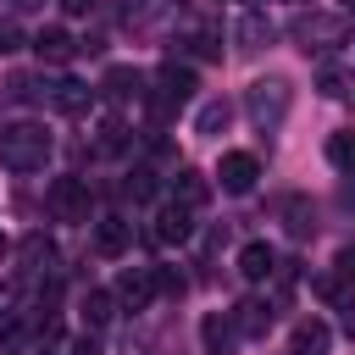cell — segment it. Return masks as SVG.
<instances>
[{
	"label": "cell",
	"instance_id": "obj_1",
	"mask_svg": "<svg viewBox=\"0 0 355 355\" xmlns=\"http://www.w3.org/2000/svg\"><path fill=\"white\" fill-rule=\"evenodd\" d=\"M50 161V133H44V122H6L0 128V166L6 172H39Z\"/></svg>",
	"mask_w": 355,
	"mask_h": 355
},
{
	"label": "cell",
	"instance_id": "obj_2",
	"mask_svg": "<svg viewBox=\"0 0 355 355\" xmlns=\"http://www.w3.org/2000/svg\"><path fill=\"white\" fill-rule=\"evenodd\" d=\"M288 39L305 55L311 50H338V44H349V17H338V11H300L288 22Z\"/></svg>",
	"mask_w": 355,
	"mask_h": 355
},
{
	"label": "cell",
	"instance_id": "obj_3",
	"mask_svg": "<svg viewBox=\"0 0 355 355\" xmlns=\"http://www.w3.org/2000/svg\"><path fill=\"white\" fill-rule=\"evenodd\" d=\"M288 105H294V89H288V78H255L250 89H244V111H250V122L261 128V133H272L283 116H288Z\"/></svg>",
	"mask_w": 355,
	"mask_h": 355
},
{
	"label": "cell",
	"instance_id": "obj_4",
	"mask_svg": "<svg viewBox=\"0 0 355 355\" xmlns=\"http://www.w3.org/2000/svg\"><path fill=\"white\" fill-rule=\"evenodd\" d=\"M50 216L55 222H89V183L83 178H55L50 183Z\"/></svg>",
	"mask_w": 355,
	"mask_h": 355
},
{
	"label": "cell",
	"instance_id": "obj_5",
	"mask_svg": "<svg viewBox=\"0 0 355 355\" xmlns=\"http://www.w3.org/2000/svg\"><path fill=\"white\" fill-rule=\"evenodd\" d=\"M255 178H261V161H255L250 150H227V155H222V166H216V183H222L227 194H250V189H255Z\"/></svg>",
	"mask_w": 355,
	"mask_h": 355
},
{
	"label": "cell",
	"instance_id": "obj_6",
	"mask_svg": "<svg viewBox=\"0 0 355 355\" xmlns=\"http://www.w3.org/2000/svg\"><path fill=\"white\" fill-rule=\"evenodd\" d=\"M111 294H116V305H122V311H144V305L155 300V266H128V272L116 277V288H111Z\"/></svg>",
	"mask_w": 355,
	"mask_h": 355
},
{
	"label": "cell",
	"instance_id": "obj_7",
	"mask_svg": "<svg viewBox=\"0 0 355 355\" xmlns=\"http://www.w3.org/2000/svg\"><path fill=\"white\" fill-rule=\"evenodd\" d=\"M33 55H39L44 67H67V61L78 55V39H72L67 28H39V33H33Z\"/></svg>",
	"mask_w": 355,
	"mask_h": 355
},
{
	"label": "cell",
	"instance_id": "obj_8",
	"mask_svg": "<svg viewBox=\"0 0 355 355\" xmlns=\"http://www.w3.org/2000/svg\"><path fill=\"white\" fill-rule=\"evenodd\" d=\"M189 216H194L189 205H178V200H166V205L155 211V227H150V233H155L161 244H189V233H194V222H189Z\"/></svg>",
	"mask_w": 355,
	"mask_h": 355
},
{
	"label": "cell",
	"instance_id": "obj_9",
	"mask_svg": "<svg viewBox=\"0 0 355 355\" xmlns=\"http://www.w3.org/2000/svg\"><path fill=\"white\" fill-rule=\"evenodd\" d=\"M44 100H50L55 111H67V116H78V111H89V100H94V89H89V83H78V78H55V83H44Z\"/></svg>",
	"mask_w": 355,
	"mask_h": 355
},
{
	"label": "cell",
	"instance_id": "obj_10",
	"mask_svg": "<svg viewBox=\"0 0 355 355\" xmlns=\"http://www.w3.org/2000/svg\"><path fill=\"white\" fill-rule=\"evenodd\" d=\"M100 94L116 100V105H128V100L144 94V72H139V67H111V72L100 78Z\"/></svg>",
	"mask_w": 355,
	"mask_h": 355
},
{
	"label": "cell",
	"instance_id": "obj_11",
	"mask_svg": "<svg viewBox=\"0 0 355 355\" xmlns=\"http://www.w3.org/2000/svg\"><path fill=\"white\" fill-rule=\"evenodd\" d=\"M155 100H166V105H183L189 94H194V67H178V61H166L161 72H155Z\"/></svg>",
	"mask_w": 355,
	"mask_h": 355
},
{
	"label": "cell",
	"instance_id": "obj_12",
	"mask_svg": "<svg viewBox=\"0 0 355 355\" xmlns=\"http://www.w3.org/2000/svg\"><path fill=\"white\" fill-rule=\"evenodd\" d=\"M272 305L266 300H239L233 305V327H239V338H266V327H272Z\"/></svg>",
	"mask_w": 355,
	"mask_h": 355
},
{
	"label": "cell",
	"instance_id": "obj_13",
	"mask_svg": "<svg viewBox=\"0 0 355 355\" xmlns=\"http://www.w3.org/2000/svg\"><path fill=\"white\" fill-rule=\"evenodd\" d=\"M128 244H133V222H122V216H100L94 222V250L100 255H128Z\"/></svg>",
	"mask_w": 355,
	"mask_h": 355
},
{
	"label": "cell",
	"instance_id": "obj_14",
	"mask_svg": "<svg viewBox=\"0 0 355 355\" xmlns=\"http://www.w3.org/2000/svg\"><path fill=\"white\" fill-rule=\"evenodd\" d=\"M327 344H333V333H327V322H316V316H305V322H294V338H288V355H327Z\"/></svg>",
	"mask_w": 355,
	"mask_h": 355
},
{
	"label": "cell",
	"instance_id": "obj_15",
	"mask_svg": "<svg viewBox=\"0 0 355 355\" xmlns=\"http://www.w3.org/2000/svg\"><path fill=\"white\" fill-rule=\"evenodd\" d=\"M239 272H244L250 283L272 277V272H277V255H272V244H261V239H255V244H244V250H239Z\"/></svg>",
	"mask_w": 355,
	"mask_h": 355
},
{
	"label": "cell",
	"instance_id": "obj_16",
	"mask_svg": "<svg viewBox=\"0 0 355 355\" xmlns=\"http://www.w3.org/2000/svg\"><path fill=\"white\" fill-rule=\"evenodd\" d=\"M200 338H205L211 355H227V349L239 344V327H233V316H216V311H211V316L200 322Z\"/></svg>",
	"mask_w": 355,
	"mask_h": 355
},
{
	"label": "cell",
	"instance_id": "obj_17",
	"mask_svg": "<svg viewBox=\"0 0 355 355\" xmlns=\"http://www.w3.org/2000/svg\"><path fill=\"white\" fill-rule=\"evenodd\" d=\"M227 122H233V100H205V105L194 111V133H205V139L227 133Z\"/></svg>",
	"mask_w": 355,
	"mask_h": 355
},
{
	"label": "cell",
	"instance_id": "obj_18",
	"mask_svg": "<svg viewBox=\"0 0 355 355\" xmlns=\"http://www.w3.org/2000/svg\"><path fill=\"white\" fill-rule=\"evenodd\" d=\"M178 205H189V211H200L205 200H211V183H205V172H194V166H183L178 172V194H172Z\"/></svg>",
	"mask_w": 355,
	"mask_h": 355
},
{
	"label": "cell",
	"instance_id": "obj_19",
	"mask_svg": "<svg viewBox=\"0 0 355 355\" xmlns=\"http://www.w3.org/2000/svg\"><path fill=\"white\" fill-rule=\"evenodd\" d=\"M111 316H116V294H111V288H89V294H83V322H89V327H105Z\"/></svg>",
	"mask_w": 355,
	"mask_h": 355
},
{
	"label": "cell",
	"instance_id": "obj_20",
	"mask_svg": "<svg viewBox=\"0 0 355 355\" xmlns=\"http://www.w3.org/2000/svg\"><path fill=\"white\" fill-rule=\"evenodd\" d=\"M311 288H316V294H322L327 305H338V311H355V283H344L338 272H333V277H316Z\"/></svg>",
	"mask_w": 355,
	"mask_h": 355
},
{
	"label": "cell",
	"instance_id": "obj_21",
	"mask_svg": "<svg viewBox=\"0 0 355 355\" xmlns=\"http://www.w3.org/2000/svg\"><path fill=\"white\" fill-rule=\"evenodd\" d=\"M261 44H272V22H266L261 11H250V17L239 22V50H261Z\"/></svg>",
	"mask_w": 355,
	"mask_h": 355
},
{
	"label": "cell",
	"instance_id": "obj_22",
	"mask_svg": "<svg viewBox=\"0 0 355 355\" xmlns=\"http://www.w3.org/2000/svg\"><path fill=\"white\" fill-rule=\"evenodd\" d=\"M50 261H55V244H50L44 233H28V239H22V266H28V272H44Z\"/></svg>",
	"mask_w": 355,
	"mask_h": 355
},
{
	"label": "cell",
	"instance_id": "obj_23",
	"mask_svg": "<svg viewBox=\"0 0 355 355\" xmlns=\"http://www.w3.org/2000/svg\"><path fill=\"white\" fill-rule=\"evenodd\" d=\"M327 161H333V166H355V128H338V133L327 139Z\"/></svg>",
	"mask_w": 355,
	"mask_h": 355
},
{
	"label": "cell",
	"instance_id": "obj_24",
	"mask_svg": "<svg viewBox=\"0 0 355 355\" xmlns=\"http://www.w3.org/2000/svg\"><path fill=\"white\" fill-rule=\"evenodd\" d=\"M94 144H100L105 155H116V150L128 144V122H122V116H105V122H100V139H94Z\"/></svg>",
	"mask_w": 355,
	"mask_h": 355
},
{
	"label": "cell",
	"instance_id": "obj_25",
	"mask_svg": "<svg viewBox=\"0 0 355 355\" xmlns=\"http://www.w3.org/2000/svg\"><path fill=\"white\" fill-rule=\"evenodd\" d=\"M316 89H322L327 100H344V94H349V78H344L338 67H322V72H316Z\"/></svg>",
	"mask_w": 355,
	"mask_h": 355
},
{
	"label": "cell",
	"instance_id": "obj_26",
	"mask_svg": "<svg viewBox=\"0 0 355 355\" xmlns=\"http://www.w3.org/2000/svg\"><path fill=\"white\" fill-rule=\"evenodd\" d=\"M288 233H294V239L316 233V216H311V205H305V200H288Z\"/></svg>",
	"mask_w": 355,
	"mask_h": 355
},
{
	"label": "cell",
	"instance_id": "obj_27",
	"mask_svg": "<svg viewBox=\"0 0 355 355\" xmlns=\"http://www.w3.org/2000/svg\"><path fill=\"white\" fill-rule=\"evenodd\" d=\"M128 194H133V200H150V194H155V172H150V166H133V172H128Z\"/></svg>",
	"mask_w": 355,
	"mask_h": 355
},
{
	"label": "cell",
	"instance_id": "obj_28",
	"mask_svg": "<svg viewBox=\"0 0 355 355\" xmlns=\"http://www.w3.org/2000/svg\"><path fill=\"white\" fill-rule=\"evenodd\" d=\"M155 288H161V294H172V300H178V294H183V288H189V283H183V277H178V272H166V266H155Z\"/></svg>",
	"mask_w": 355,
	"mask_h": 355
},
{
	"label": "cell",
	"instance_id": "obj_29",
	"mask_svg": "<svg viewBox=\"0 0 355 355\" xmlns=\"http://www.w3.org/2000/svg\"><path fill=\"white\" fill-rule=\"evenodd\" d=\"M17 44H22V28H17L11 17H0V55H11Z\"/></svg>",
	"mask_w": 355,
	"mask_h": 355
},
{
	"label": "cell",
	"instance_id": "obj_30",
	"mask_svg": "<svg viewBox=\"0 0 355 355\" xmlns=\"http://www.w3.org/2000/svg\"><path fill=\"white\" fill-rule=\"evenodd\" d=\"M333 272H338L344 283H355V244H344V250L333 255Z\"/></svg>",
	"mask_w": 355,
	"mask_h": 355
},
{
	"label": "cell",
	"instance_id": "obj_31",
	"mask_svg": "<svg viewBox=\"0 0 355 355\" xmlns=\"http://www.w3.org/2000/svg\"><path fill=\"white\" fill-rule=\"evenodd\" d=\"M17 333H22V316L17 311H0V344H11Z\"/></svg>",
	"mask_w": 355,
	"mask_h": 355
},
{
	"label": "cell",
	"instance_id": "obj_32",
	"mask_svg": "<svg viewBox=\"0 0 355 355\" xmlns=\"http://www.w3.org/2000/svg\"><path fill=\"white\" fill-rule=\"evenodd\" d=\"M72 355H100V344H94V333H83V338L72 344Z\"/></svg>",
	"mask_w": 355,
	"mask_h": 355
},
{
	"label": "cell",
	"instance_id": "obj_33",
	"mask_svg": "<svg viewBox=\"0 0 355 355\" xmlns=\"http://www.w3.org/2000/svg\"><path fill=\"white\" fill-rule=\"evenodd\" d=\"M61 11H72V17H89V11H94V0H61Z\"/></svg>",
	"mask_w": 355,
	"mask_h": 355
},
{
	"label": "cell",
	"instance_id": "obj_34",
	"mask_svg": "<svg viewBox=\"0 0 355 355\" xmlns=\"http://www.w3.org/2000/svg\"><path fill=\"white\" fill-rule=\"evenodd\" d=\"M6 250H11V239H6V233H0V255H6Z\"/></svg>",
	"mask_w": 355,
	"mask_h": 355
},
{
	"label": "cell",
	"instance_id": "obj_35",
	"mask_svg": "<svg viewBox=\"0 0 355 355\" xmlns=\"http://www.w3.org/2000/svg\"><path fill=\"white\" fill-rule=\"evenodd\" d=\"M17 6H39V0H17Z\"/></svg>",
	"mask_w": 355,
	"mask_h": 355
}]
</instances>
